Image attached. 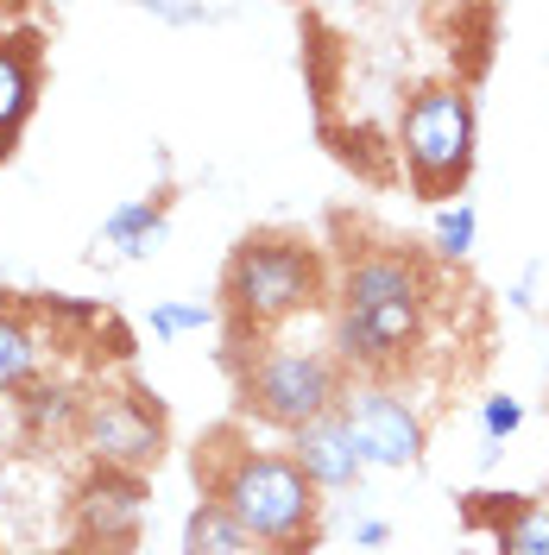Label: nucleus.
<instances>
[{"mask_svg": "<svg viewBox=\"0 0 549 555\" xmlns=\"http://www.w3.org/2000/svg\"><path fill=\"white\" fill-rule=\"evenodd\" d=\"M430 297L436 284L417 253H354L329 284V353L342 360L347 379L392 385V373H405L430 328Z\"/></svg>", "mask_w": 549, "mask_h": 555, "instance_id": "f257e3e1", "label": "nucleus"}, {"mask_svg": "<svg viewBox=\"0 0 549 555\" xmlns=\"http://www.w3.org/2000/svg\"><path fill=\"white\" fill-rule=\"evenodd\" d=\"M347 537H354V550H385V543H392V524L385 518H354Z\"/></svg>", "mask_w": 549, "mask_h": 555, "instance_id": "6ab92c4d", "label": "nucleus"}, {"mask_svg": "<svg viewBox=\"0 0 549 555\" xmlns=\"http://www.w3.org/2000/svg\"><path fill=\"white\" fill-rule=\"evenodd\" d=\"M38 366H44V341L20 310H0V398L33 391Z\"/></svg>", "mask_w": 549, "mask_h": 555, "instance_id": "f8f14e48", "label": "nucleus"}, {"mask_svg": "<svg viewBox=\"0 0 549 555\" xmlns=\"http://www.w3.org/2000/svg\"><path fill=\"white\" fill-rule=\"evenodd\" d=\"M139 530H145V480L114 474V467H89V480L76 486L82 555H127L139 550Z\"/></svg>", "mask_w": 549, "mask_h": 555, "instance_id": "6e6552de", "label": "nucleus"}, {"mask_svg": "<svg viewBox=\"0 0 549 555\" xmlns=\"http://www.w3.org/2000/svg\"><path fill=\"white\" fill-rule=\"evenodd\" d=\"M0 555H7V550H0Z\"/></svg>", "mask_w": 549, "mask_h": 555, "instance_id": "4be33fe9", "label": "nucleus"}, {"mask_svg": "<svg viewBox=\"0 0 549 555\" xmlns=\"http://www.w3.org/2000/svg\"><path fill=\"white\" fill-rule=\"evenodd\" d=\"M76 442L89 449L95 467L145 480V467H158V454H165V411L133 385H95V391H82Z\"/></svg>", "mask_w": 549, "mask_h": 555, "instance_id": "423d86ee", "label": "nucleus"}, {"mask_svg": "<svg viewBox=\"0 0 549 555\" xmlns=\"http://www.w3.org/2000/svg\"><path fill=\"white\" fill-rule=\"evenodd\" d=\"M26 423H33L38 436L51 429V436H76V416H82V391L76 385H33L26 398Z\"/></svg>", "mask_w": 549, "mask_h": 555, "instance_id": "f3484780", "label": "nucleus"}, {"mask_svg": "<svg viewBox=\"0 0 549 555\" xmlns=\"http://www.w3.org/2000/svg\"><path fill=\"white\" fill-rule=\"evenodd\" d=\"M183 555H266L259 543H246L241 524L228 518L221 505H196L190 518H183Z\"/></svg>", "mask_w": 549, "mask_h": 555, "instance_id": "4468645a", "label": "nucleus"}, {"mask_svg": "<svg viewBox=\"0 0 549 555\" xmlns=\"http://www.w3.org/2000/svg\"><path fill=\"white\" fill-rule=\"evenodd\" d=\"M398 152H405V177L423 203H461L474 177V152H481L474 95L461 82H423L398 114Z\"/></svg>", "mask_w": 549, "mask_h": 555, "instance_id": "39448f33", "label": "nucleus"}, {"mask_svg": "<svg viewBox=\"0 0 549 555\" xmlns=\"http://www.w3.org/2000/svg\"><path fill=\"white\" fill-rule=\"evenodd\" d=\"M38 38L33 33H0V165L13 158V145L26 133L38 107Z\"/></svg>", "mask_w": 549, "mask_h": 555, "instance_id": "9d476101", "label": "nucleus"}, {"mask_svg": "<svg viewBox=\"0 0 549 555\" xmlns=\"http://www.w3.org/2000/svg\"><path fill=\"white\" fill-rule=\"evenodd\" d=\"M215 322H221V310L203 304V297H165V304L145 310V335L152 341H183V335H203Z\"/></svg>", "mask_w": 549, "mask_h": 555, "instance_id": "dca6fc26", "label": "nucleus"}, {"mask_svg": "<svg viewBox=\"0 0 549 555\" xmlns=\"http://www.w3.org/2000/svg\"><path fill=\"white\" fill-rule=\"evenodd\" d=\"M234 391H241V416L297 436L304 423L342 404L347 373L329 347H297L272 335V341L234 347Z\"/></svg>", "mask_w": 549, "mask_h": 555, "instance_id": "20e7f679", "label": "nucleus"}, {"mask_svg": "<svg viewBox=\"0 0 549 555\" xmlns=\"http://www.w3.org/2000/svg\"><path fill=\"white\" fill-rule=\"evenodd\" d=\"M51 555H82V550H51Z\"/></svg>", "mask_w": 549, "mask_h": 555, "instance_id": "412c9836", "label": "nucleus"}, {"mask_svg": "<svg viewBox=\"0 0 549 555\" xmlns=\"http://www.w3.org/2000/svg\"><path fill=\"white\" fill-rule=\"evenodd\" d=\"M291 461L304 467V480L316 486V492H354V486L367 480V461L354 454V442H347L342 416H316V423H304L297 436H291Z\"/></svg>", "mask_w": 549, "mask_h": 555, "instance_id": "1a4fd4ad", "label": "nucleus"}, {"mask_svg": "<svg viewBox=\"0 0 549 555\" xmlns=\"http://www.w3.org/2000/svg\"><path fill=\"white\" fill-rule=\"evenodd\" d=\"M493 550L499 555H549V505L544 499H499V512H493Z\"/></svg>", "mask_w": 549, "mask_h": 555, "instance_id": "ddd939ff", "label": "nucleus"}, {"mask_svg": "<svg viewBox=\"0 0 549 555\" xmlns=\"http://www.w3.org/2000/svg\"><path fill=\"white\" fill-rule=\"evenodd\" d=\"M196 474H203V499L241 524L246 543H259L266 555H309L322 492L304 480V467L284 449H253L234 436H215L196 454Z\"/></svg>", "mask_w": 549, "mask_h": 555, "instance_id": "f03ea898", "label": "nucleus"}, {"mask_svg": "<svg viewBox=\"0 0 549 555\" xmlns=\"http://www.w3.org/2000/svg\"><path fill=\"white\" fill-rule=\"evenodd\" d=\"M481 241V208L474 203H443L436 208V221H430V253L443 259V266H461L468 253Z\"/></svg>", "mask_w": 549, "mask_h": 555, "instance_id": "2eb2a0df", "label": "nucleus"}, {"mask_svg": "<svg viewBox=\"0 0 549 555\" xmlns=\"http://www.w3.org/2000/svg\"><path fill=\"white\" fill-rule=\"evenodd\" d=\"M165 241H171V208H165V196H133V203L107 208L102 234H95V246H107L120 266L152 259Z\"/></svg>", "mask_w": 549, "mask_h": 555, "instance_id": "9b49d317", "label": "nucleus"}, {"mask_svg": "<svg viewBox=\"0 0 549 555\" xmlns=\"http://www.w3.org/2000/svg\"><path fill=\"white\" fill-rule=\"evenodd\" d=\"M518 429H524V404H518V398H506V391H493V398H481V436H486V449L512 442Z\"/></svg>", "mask_w": 549, "mask_h": 555, "instance_id": "a211bd4d", "label": "nucleus"}, {"mask_svg": "<svg viewBox=\"0 0 549 555\" xmlns=\"http://www.w3.org/2000/svg\"><path fill=\"white\" fill-rule=\"evenodd\" d=\"M152 20H165V26H203V20H215V7H152Z\"/></svg>", "mask_w": 549, "mask_h": 555, "instance_id": "aec40b11", "label": "nucleus"}, {"mask_svg": "<svg viewBox=\"0 0 549 555\" xmlns=\"http://www.w3.org/2000/svg\"><path fill=\"white\" fill-rule=\"evenodd\" d=\"M329 304V266L322 246L304 234H246L228 266H221V315H228V341H272L284 322L322 310Z\"/></svg>", "mask_w": 549, "mask_h": 555, "instance_id": "7ed1b4c3", "label": "nucleus"}, {"mask_svg": "<svg viewBox=\"0 0 549 555\" xmlns=\"http://www.w3.org/2000/svg\"><path fill=\"white\" fill-rule=\"evenodd\" d=\"M335 416H342L354 454L367 461V474H373V467H385V474L423 467L430 429H423V416L411 411V398H405V391H392V385H367V379H347Z\"/></svg>", "mask_w": 549, "mask_h": 555, "instance_id": "0eeeda50", "label": "nucleus"}]
</instances>
